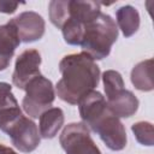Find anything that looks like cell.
Masks as SVG:
<instances>
[{"label": "cell", "mask_w": 154, "mask_h": 154, "mask_svg": "<svg viewBox=\"0 0 154 154\" xmlns=\"http://www.w3.org/2000/svg\"><path fill=\"white\" fill-rule=\"evenodd\" d=\"M116 17H117L118 26L125 37L132 36L138 30L140 13L134 6L125 5V6L119 7L116 12Z\"/></svg>", "instance_id": "cell-15"}, {"label": "cell", "mask_w": 154, "mask_h": 154, "mask_svg": "<svg viewBox=\"0 0 154 154\" xmlns=\"http://www.w3.org/2000/svg\"><path fill=\"white\" fill-rule=\"evenodd\" d=\"M24 90L25 96L23 97L22 106L30 118H40L45 111L51 108L55 99L53 83L42 75L31 79Z\"/></svg>", "instance_id": "cell-3"}, {"label": "cell", "mask_w": 154, "mask_h": 154, "mask_svg": "<svg viewBox=\"0 0 154 154\" xmlns=\"http://www.w3.org/2000/svg\"><path fill=\"white\" fill-rule=\"evenodd\" d=\"M87 128L97 134L101 141L111 150H122L126 146L128 138L125 128L119 118L109 112L108 107L91 120Z\"/></svg>", "instance_id": "cell-4"}, {"label": "cell", "mask_w": 154, "mask_h": 154, "mask_svg": "<svg viewBox=\"0 0 154 154\" xmlns=\"http://www.w3.org/2000/svg\"><path fill=\"white\" fill-rule=\"evenodd\" d=\"M64 112L59 107H51L40 116L38 132L42 138H53L64 125Z\"/></svg>", "instance_id": "cell-13"}, {"label": "cell", "mask_w": 154, "mask_h": 154, "mask_svg": "<svg viewBox=\"0 0 154 154\" xmlns=\"http://www.w3.org/2000/svg\"><path fill=\"white\" fill-rule=\"evenodd\" d=\"M20 40L14 25L8 20L6 24L0 25V71L8 67L16 48L19 46Z\"/></svg>", "instance_id": "cell-11"}, {"label": "cell", "mask_w": 154, "mask_h": 154, "mask_svg": "<svg viewBox=\"0 0 154 154\" xmlns=\"http://www.w3.org/2000/svg\"><path fill=\"white\" fill-rule=\"evenodd\" d=\"M153 59H147L134 66L131 70V83L134 87L141 91H150L154 89L153 77Z\"/></svg>", "instance_id": "cell-16"}, {"label": "cell", "mask_w": 154, "mask_h": 154, "mask_svg": "<svg viewBox=\"0 0 154 154\" xmlns=\"http://www.w3.org/2000/svg\"><path fill=\"white\" fill-rule=\"evenodd\" d=\"M61 32L66 43L71 46H79L82 42L83 32H84V25L77 20L69 18L66 23L63 25Z\"/></svg>", "instance_id": "cell-18"}, {"label": "cell", "mask_w": 154, "mask_h": 154, "mask_svg": "<svg viewBox=\"0 0 154 154\" xmlns=\"http://www.w3.org/2000/svg\"><path fill=\"white\" fill-rule=\"evenodd\" d=\"M59 71L61 78L55 85V93L60 100L70 105H77L100 81V67L83 52L65 55L59 63Z\"/></svg>", "instance_id": "cell-1"}, {"label": "cell", "mask_w": 154, "mask_h": 154, "mask_svg": "<svg viewBox=\"0 0 154 154\" xmlns=\"http://www.w3.org/2000/svg\"><path fill=\"white\" fill-rule=\"evenodd\" d=\"M23 116L22 109L12 93V87L0 82V130L5 134Z\"/></svg>", "instance_id": "cell-9"}, {"label": "cell", "mask_w": 154, "mask_h": 154, "mask_svg": "<svg viewBox=\"0 0 154 154\" xmlns=\"http://www.w3.org/2000/svg\"><path fill=\"white\" fill-rule=\"evenodd\" d=\"M59 142L66 154H102L82 122L67 124L60 134Z\"/></svg>", "instance_id": "cell-5"}, {"label": "cell", "mask_w": 154, "mask_h": 154, "mask_svg": "<svg viewBox=\"0 0 154 154\" xmlns=\"http://www.w3.org/2000/svg\"><path fill=\"white\" fill-rule=\"evenodd\" d=\"M18 2H11V1H0V12L2 13H13L17 7H18Z\"/></svg>", "instance_id": "cell-21"}, {"label": "cell", "mask_w": 154, "mask_h": 154, "mask_svg": "<svg viewBox=\"0 0 154 154\" xmlns=\"http://www.w3.org/2000/svg\"><path fill=\"white\" fill-rule=\"evenodd\" d=\"M70 14L69 18L82 23L83 25L94 20L100 13L101 7L96 1H81V0H70L69 5Z\"/></svg>", "instance_id": "cell-14"}, {"label": "cell", "mask_w": 154, "mask_h": 154, "mask_svg": "<svg viewBox=\"0 0 154 154\" xmlns=\"http://www.w3.org/2000/svg\"><path fill=\"white\" fill-rule=\"evenodd\" d=\"M41 55L36 49H25L22 52L14 64V71L12 73V83L18 89H25L26 84L40 76Z\"/></svg>", "instance_id": "cell-7"}, {"label": "cell", "mask_w": 154, "mask_h": 154, "mask_svg": "<svg viewBox=\"0 0 154 154\" xmlns=\"http://www.w3.org/2000/svg\"><path fill=\"white\" fill-rule=\"evenodd\" d=\"M19 36L20 42H34L40 40L45 34L46 23L42 16L34 11H25L10 20Z\"/></svg>", "instance_id": "cell-8"}, {"label": "cell", "mask_w": 154, "mask_h": 154, "mask_svg": "<svg viewBox=\"0 0 154 154\" xmlns=\"http://www.w3.org/2000/svg\"><path fill=\"white\" fill-rule=\"evenodd\" d=\"M0 154H18L17 152H14L12 148L6 147L4 144H0Z\"/></svg>", "instance_id": "cell-22"}, {"label": "cell", "mask_w": 154, "mask_h": 154, "mask_svg": "<svg viewBox=\"0 0 154 154\" xmlns=\"http://www.w3.org/2000/svg\"><path fill=\"white\" fill-rule=\"evenodd\" d=\"M131 131L134 132L137 142L142 146L152 147L154 144V129L152 123L137 122L131 125Z\"/></svg>", "instance_id": "cell-19"}, {"label": "cell", "mask_w": 154, "mask_h": 154, "mask_svg": "<svg viewBox=\"0 0 154 154\" xmlns=\"http://www.w3.org/2000/svg\"><path fill=\"white\" fill-rule=\"evenodd\" d=\"M69 5H70V0H52L48 5L49 20L58 29H61L63 25L69 19V14H70Z\"/></svg>", "instance_id": "cell-17"}, {"label": "cell", "mask_w": 154, "mask_h": 154, "mask_svg": "<svg viewBox=\"0 0 154 154\" xmlns=\"http://www.w3.org/2000/svg\"><path fill=\"white\" fill-rule=\"evenodd\" d=\"M118 38V28L114 19L106 13H100L94 20L84 25L81 42L83 53L93 60H102L108 57L113 43Z\"/></svg>", "instance_id": "cell-2"}, {"label": "cell", "mask_w": 154, "mask_h": 154, "mask_svg": "<svg viewBox=\"0 0 154 154\" xmlns=\"http://www.w3.org/2000/svg\"><path fill=\"white\" fill-rule=\"evenodd\" d=\"M106 101L109 112L118 118H129L134 116L140 103L138 99L134 95V93L125 88L114 93Z\"/></svg>", "instance_id": "cell-10"}, {"label": "cell", "mask_w": 154, "mask_h": 154, "mask_svg": "<svg viewBox=\"0 0 154 154\" xmlns=\"http://www.w3.org/2000/svg\"><path fill=\"white\" fill-rule=\"evenodd\" d=\"M6 134L11 137L12 144L23 153L34 152L41 140L37 125L25 116H22Z\"/></svg>", "instance_id": "cell-6"}, {"label": "cell", "mask_w": 154, "mask_h": 154, "mask_svg": "<svg viewBox=\"0 0 154 154\" xmlns=\"http://www.w3.org/2000/svg\"><path fill=\"white\" fill-rule=\"evenodd\" d=\"M102 82L106 93V99L111 97L114 93L124 89V81L122 75L114 70H106L102 73Z\"/></svg>", "instance_id": "cell-20"}, {"label": "cell", "mask_w": 154, "mask_h": 154, "mask_svg": "<svg viewBox=\"0 0 154 154\" xmlns=\"http://www.w3.org/2000/svg\"><path fill=\"white\" fill-rule=\"evenodd\" d=\"M77 105L82 123H84L85 125H88L91 120H94L101 112L107 108V101L105 96L97 90H91L85 94L78 101Z\"/></svg>", "instance_id": "cell-12"}]
</instances>
